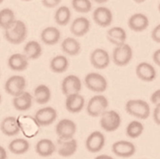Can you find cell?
<instances>
[{
    "label": "cell",
    "instance_id": "obj_28",
    "mask_svg": "<svg viewBox=\"0 0 160 159\" xmlns=\"http://www.w3.org/2000/svg\"><path fill=\"white\" fill-rule=\"evenodd\" d=\"M69 68V60L68 58L62 54L55 55L54 57L52 58L50 62V69L52 72L56 74H61L66 72Z\"/></svg>",
    "mask_w": 160,
    "mask_h": 159
},
{
    "label": "cell",
    "instance_id": "obj_40",
    "mask_svg": "<svg viewBox=\"0 0 160 159\" xmlns=\"http://www.w3.org/2000/svg\"><path fill=\"white\" fill-rule=\"evenodd\" d=\"M7 157L8 155H7L6 149L2 146H0V159H7Z\"/></svg>",
    "mask_w": 160,
    "mask_h": 159
},
{
    "label": "cell",
    "instance_id": "obj_11",
    "mask_svg": "<svg viewBox=\"0 0 160 159\" xmlns=\"http://www.w3.org/2000/svg\"><path fill=\"white\" fill-rule=\"evenodd\" d=\"M110 62H111L110 54L104 49L97 48L90 53V63L95 69L98 70L106 69L109 66Z\"/></svg>",
    "mask_w": 160,
    "mask_h": 159
},
{
    "label": "cell",
    "instance_id": "obj_15",
    "mask_svg": "<svg viewBox=\"0 0 160 159\" xmlns=\"http://www.w3.org/2000/svg\"><path fill=\"white\" fill-rule=\"evenodd\" d=\"M149 25L148 17L143 13H135L128 18V27L134 32H143Z\"/></svg>",
    "mask_w": 160,
    "mask_h": 159
},
{
    "label": "cell",
    "instance_id": "obj_26",
    "mask_svg": "<svg viewBox=\"0 0 160 159\" xmlns=\"http://www.w3.org/2000/svg\"><path fill=\"white\" fill-rule=\"evenodd\" d=\"M35 151L37 154L42 157H49L54 153L56 147L54 143L50 139H42L37 142L35 146Z\"/></svg>",
    "mask_w": 160,
    "mask_h": 159
},
{
    "label": "cell",
    "instance_id": "obj_8",
    "mask_svg": "<svg viewBox=\"0 0 160 159\" xmlns=\"http://www.w3.org/2000/svg\"><path fill=\"white\" fill-rule=\"evenodd\" d=\"M77 131V125L73 120L63 118L59 120L55 126V133L61 140L73 139Z\"/></svg>",
    "mask_w": 160,
    "mask_h": 159
},
{
    "label": "cell",
    "instance_id": "obj_10",
    "mask_svg": "<svg viewBox=\"0 0 160 159\" xmlns=\"http://www.w3.org/2000/svg\"><path fill=\"white\" fill-rule=\"evenodd\" d=\"M92 18L94 22L100 27H108L114 21V15L111 11V9L105 7V6H100L97 7L92 13Z\"/></svg>",
    "mask_w": 160,
    "mask_h": 159
},
{
    "label": "cell",
    "instance_id": "obj_33",
    "mask_svg": "<svg viewBox=\"0 0 160 159\" xmlns=\"http://www.w3.org/2000/svg\"><path fill=\"white\" fill-rule=\"evenodd\" d=\"M144 125L139 120H132L126 127V135L129 138L136 139L139 138L144 132Z\"/></svg>",
    "mask_w": 160,
    "mask_h": 159
},
{
    "label": "cell",
    "instance_id": "obj_31",
    "mask_svg": "<svg viewBox=\"0 0 160 159\" xmlns=\"http://www.w3.org/2000/svg\"><path fill=\"white\" fill-rule=\"evenodd\" d=\"M72 13L70 8L67 6H60L56 9L54 13V22L60 26L67 25L71 21Z\"/></svg>",
    "mask_w": 160,
    "mask_h": 159
},
{
    "label": "cell",
    "instance_id": "obj_47",
    "mask_svg": "<svg viewBox=\"0 0 160 159\" xmlns=\"http://www.w3.org/2000/svg\"><path fill=\"white\" fill-rule=\"evenodd\" d=\"M3 1H4V0H0V4H2V3H3Z\"/></svg>",
    "mask_w": 160,
    "mask_h": 159
},
{
    "label": "cell",
    "instance_id": "obj_45",
    "mask_svg": "<svg viewBox=\"0 0 160 159\" xmlns=\"http://www.w3.org/2000/svg\"><path fill=\"white\" fill-rule=\"evenodd\" d=\"M158 11H159V13H160V2H159V4H158Z\"/></svg>",
    "mask_w": 160,
    "mask_h": 159
},
{
    "label": "cell",
    "instance_id": "obj_38",
    "mask_svg": "<svg viewBox=\"0 0 160 159\" xmlns=\"http://www.w3.org/2000/svg\"><path fill=\"white\" fill-rule=\"evenodd\" d=\"M150 102L154 105L160 104V89H157L152 93L150 96Z\"/></svg>",
    "mask_w": 160,
    "mask_h": 159
},
{
    "label": "cell",
    "instance_id": "obj_42",
    "mask_svg": "<svg viewBox=\"0 0 160 159\" xmlns=\"http://www.w3.org/2000/svg\"><path fill=\"white\" fill-rule=\"evenodd\" d=\"M94 2H96V3H98V4H103V3H106V2H108L109 0H93Z\"/></svg>",
    "mask_w": 160,
    "mask_h": 159
},
{
    "label": "cell",
    "instance_id": "obj_22",
    "mask_svg": "<svg viewBox=\"0 0 160 159\" xmlns=\"http://www.w3.org/2000/svg\"><path fill=\"white\" fill-rule=\"evenodd\" d=\"M28 60L24 53H14L8 59V67L16 72L24 71L28 67Z\"/></svg>",
    "mask_w": 160,
    "mask_h": 159
},
{
    "label": "cell",
    "instance_id": "obj_34",
    "mask_svg": "<svg viewBox=\"0 0 160 159\" xmlns=\"http://www.w3.org/2000/svg\"><path fill=\"white\" fill-rule=\"evenodd\" d=\"M71 5L75 11L81 14H88L92 9L90 0H72Z\"/></svg>",
    "mask_w": 160,
    "mask_h": 159
},
{
    "label": "cell",
    "instance_id": "obj_30",
    "mask_svg": "<svg viewBox=\"0 0 160 159\" xmlns=\"http://www.w3.org/2000/svg\"><path fill=\"white\" fill-rule=\"evenodd\" d=\"M29 147H30V145L27 140L23 138H17V139H14L13 141L9 144V152L17 155H21V154L26 153L29 151Z\"/></svg>",
    "mask_w": 160,
    "mask_h": 159
},
{
    "label": "cell",
    "instance_id": "obj_29",
    "mask_svg": "<svg viewBox=\"0 0 160 159\" xmlns=\"http://www.w3.org/2000/svg\"><path fill=\"white\" fill-rule=\"evenodd\" d=\"M52 97V92L48 86L46 85H39L37 86L33 92V98L40 105L47 104Z\"/></svg>",
    "mask_w": 160,
    "mask_h": 159
},
{
    "label": "cell",
    "instance_id": "obj_9",
    "mask_svg": "<svg viewBox=\"0 0 160 159\" xmlns=\"http://www.w3.org/2000/svg\"><path fill=\"white\" fill-rule=\"evenodd\" d=\"M56 117H58V112L52 107H44L39 109L34 115V118L39 126H49L52 124Z\"/></svg>",
    "mask_w": 160,
    "mask_h": 159
},
{
    "label": "cell",
    "instance_id": "obj_24",
    "mask_svg": "<svg viewBox=\"0 0 160 159\" xmlns=\"http://www.w3.org/2000/svg\"><path fill=\"white\" fill-rule=\"evenodd\" d=\"M33 96L29 92L24 91L22 94L13 98V106L17 111L25 112L32 107Z\"/></svg>",
    "mask_w": 160,
    "mask_h": 159
},
{
    "label": "cell",
    "instance_id": "obj_17",
    "mask_svg": "<svg viewBox=\"0 0 160 159\" xmlns=\"http://www.w3.org/2000/svg\"><path fill=\"white\" fill-rule=\"evenodd\" d=\"M0 130L4 135L8 137L17 136L21 131L18 118L15 117H6L0 123Z\"/></svg>",
    "mask_w": 160,
    "mask_h": 159
},
{
    "label": "cell",
    "instance_id": "obj_25",
    "mask_svg": "<svg viewBox=\"0 0 160 159\" xmlns=\"http://www.w3.org/2000/svg\"><path fill=\"white\" fill-rule=\"evenodd\" d=\"M61 50L65 54L70 55V57H76L80 54L82 46L77 39L73 38V37H67L61 43Z\"/></svg>",
    "mask_w": 160,
    "mask_h": 159
},
{
    "label": "cell",
    "instance_id": "obj_3",
    "mask_svg": "<svg viewBox=\"0 0 160 159\" xmlns=\"http://www.w3.org/2000/svg\"><path fill=\"white\" fill-rule=\"evenodd\" d=\"M133 58V50L131 46L124 43L116 46L112 54V59L117 66L123 67L128 65Z\"/></svg>",
    "mask_w": 160,
    "mask_h": 159
},
{
    "label": "cell",
    "instance_id": "obj_2",
    "mask_svg": "<svg viewBox=\"0 0 160 159\" xmlns=\"http://www.w3.org/2000/svg\"><path fill=\"white\" fill-rule=\"evenodd\" d=\"M125 111L130 116L139 119H147L150 115V107L148 103L142 99H132L126 102Z\"/></svg>",
    "mask_w": 160,
    "mask_h": 159
},
{
    "label": "cell",
    "instance_id": "obj_7",
    "mask_svg": "<svg viewBox=\"0 0 160 159\" xmlns=\"http://www.w3.org/2000/svg\"><path fill=\"white\" fill-rule=\"evenodd\" d=\"M121 124V117L116 111H106L101 116L100 125L103 130L107 132H114L118 130Z\"/></svg>",
    "mask_w": 160,
    "mask_h": 159
},
{
    "label": "cell",
    "instance_id": "obj_18",
    "mask_svg": "<svg viewBox=\"0 0 160 159\" xmlns=\"http://www.w3.org/2000/svg\"><path fill=\"white\" fill-rule=\"evenodd\" d=\"M84 105H86V100L84 97L80 93H75L66 96L65 100V108L71 114H79L82 111Z\"/></svg>",
    "mask_w": 160,
    "mask_h": 159
},
{
    "label": "cell",
    "instance_id": "obj_13",
    "mask_svg": "<svg viewBox=\"0 0 160 159\" xmlns=\"http://www.w3.org/2000/svg\"><path fill=\"white\" fill-rule=\"evenodd\" d=\"M61 90L65 96L75 93H80L82 90V81L76 75H68L61 82Z\"/></svg>",
    "mask_w": 160,
    "mask_h": 159
},
{
    "label": "cell",
    "instance_id": "obj_37",
    "mask_svg": "<svg viewBox=\"0 0 160 159\" xmlns=\"http://www.w3.org/2000/svg\"><path fill=\"white\" fill-rule=\"evenodd\" d=\"M152 117H153L154 122L156 124L160 125V104L155 105V108H154L153 113H152Z\"/></svg>",
    "mask_w": 160,
    "mask_h": 159
},
{
    "label": "cell",
    "instance_id": "obj_23",
    "mask_svg": "<svg viewBox=\"0 0 160 159\" xmlns=\"http://www.w3.org/2000/svg\"><path fill=\"white\" fill-rule=\"evenodd\" d=\"M107 39L115 46L124 44L127 39V33L124 28L120 26H114L107 31Z\"/></svg>",
    "mask_w": 160,
    "mask_h": 159
},
{
    "label": "cell",
    "instance_id": "obj_14",
    "mask_svg": "<svg viewBox=\"0 0 160 159\" xmlns=\"http://www.w3.org/2000/svg\"><path fill=\"white\" fill-rule=\"evenodd\" d=\"M112 152L118 157L128 158L133 156L136 152V147L133 143L129 141H118L112 146Z\"/></svg>",
    "mask_w": 160,
    "mask_h": 159
},
{
    "label": "cell",
    "instance_id": "obj_36",
    "mask_svg": "<svg viewBox=\"0 0 160 159\" xmlns=\"http://www.w3.org/2000/svg\"><path fill=\"white\" fill-rule=\"evenodd\" d=\"M152 39L155 43L160 44V23L157 24L152 31Z\"/></svg>",
    "mask_w": 160,
    "mask_h": 159
},
{
    "label": "cell",
    "instance_id": "obj_6",
    "mask_svg": "<svg viewBox=\"0 0 160 159\" xmlns=\"http://www.w3.org/2000/svg\"><path fill=\"white\" fill-rule=\"evenodd\" d=\"M26 87V80L23 76L21 75H14L9 78L5 82V91L9 95L16 97L22 94L25 91Z\"/></svg>",
    "mask_w": 160,
    "mask_h": 159
},
{
    "label": "cell",
    "instance_id": "obj_4",
    "mask_svg": "<svg viewBox=\"0 0 160 159\" xmlns=\"http://www.w3.org/2000/svg\"><path fill=\"white\" fill-rule=\"evenodd\" d=\"M109 106V101L106 96L102 94H97L91 97L87 105V113L92 117H101L107 111Z\"/></svg>",
    "mask_w": 160,
    "mask_h": 159
},
{
    "label": "cell",
    "instance_id": "obj_43",
    "mask_svg": "<svg viewBox=\"0 0 160 159\" xmlns=\"http://www.w3.org/2000/svg\"><path fill=\"white\" fill-rule=\"evenodd\" d=\"M133 1H134L135 3H137V4H141V3H144V2H146L147 0H133Z\"/></svg>",
    "mask_w": 160,
    "mask_h": 159
},
{
    "label": "cell",
    "instance_id": "obj_21",
    "mask_svg": "<svg viewBox=\"0 0 160 159\" xmlns=\"http://www.w3.org/2000/svg\"><path fill=\"white\" fill-rule=\"evenodd\" d=\"M41 41L47 46H54L60 41L61 33L58 28L54 26H48L41 32Z\"/></svg>",
    "mask_w": 160,
    "mask_h": 159
},
{
    "label": "cell",
    "instance_id": "obj_41",
    "mask_svg": "<svg viewBox=\"0 0 160 159\" xmlns=\"http://www.w3.org/2000/svg\"><path fill=\"white\" fill-rule=\"evenodd\" d=\"M94 159H114V158L110 155H107V154H101V155L96 156Z\"/></svg>",
    "mask_w": 160,
    "mask_h": 159
},
{
    "label": "cell",
    "instance_id": "obj_20",
    "mask_svg": "<svg viewBox=\"0 0 160 159\" xmlns=\"http://www.w3.org/2000/svg\"><path fill=\"white\" fill-rule=\"evenodd\" d=\"M78 149L77 141L73 139L70 140H58V153L62 157H70L75 154Z\"/></svg>",
    "mask_w": 160,
    "mask_h": 159
},
{
    "label": "cell",
    "instance_id": "obj_32",
    "mask_svg": "<svg viewBox=\"0 0 160 159\" xmlns=\"http://www.w3.org/2000/svg\"><path fill=\"white\" fill-rule=\"evenodd\" d=\"M16 21L15 13L10 8H4L0 10V28L6 30Z\"/></svg>",
    "mask_w": 160,
    "mask_h": 159
},
{
    "label": "cell",
    "instance_id": "obj_48",
    "mask_svg": "<svg viewBox=\"0 0 160 159\" xmlns=\"http://www.w3.org/2000/svg\"><path fill=\"white\" fill-rule=\"evenodd\" d=\"M0 76H1V74H0Z\"/></svg>",
    "mask_w": 160,
    "mask_h": 159
},
{
    "label": "cell",
    "instance_id": "obj_19",
    "mask_svg": "<svg viewBox=\"0 0 160 159\" xmlns=\"http://www.w3.org/2000/svg\"><path fill=\"white\" fill-rule=\"evenodd\" d=\"M136 75L141 81L150 82L156 78V70L152 64L148 62H140L136 67Z\"/></svg>",
    "mask_w": 160,
    "mask_h": 159
},
{
    "label": "cell",
    "instance_id": "obj_39",
    "mask_svg": "<svg viewBox=\"0 0 160 159\" xmlns=\"http://www.w3.org/2000/svg\"><path fill=\"white\" fill-rule=\"evenodd\" d=\"M152 59H153V62L160 67V49L156 50L153 52V54H152Z\"/></svg>",
    "mask_w": 160,
    "mask_h": 159
},
{
    "label": "cell",
    "instance_id": "obj_12",
    "mask_svg": "<svg viewBox=\"0 0 160 159\" xmlns=\"http://www.w3.org/2000/svg\"><path fill=\"white\" fill-rule=\"evenodd\" d=\"M106 143L105 135L100 131H93L86 140V147L89 152L96 153L101 152Z\"/></svg>",
    "mask_w": 160,
    "mask_h": 159
},
{
    "label": "cell",
    "instance_id": "obj_44",
    "mask_svg": "<svg viewBox=\"0 0 160 159\" xmlns=\"http://www.w3.org/2000/svg\"><path fill=\"white\" fill-rule=\"evenodd\" d=\"M1 101H2V96H1V93H0V104H1Z\"/></svg>",
    "mask_w": 160,
    "mask_h": 159
},
{
    "label": "cell",
    "instance_id": "obj_5",
    "mask_svg": "<svg viewBox=\"0 0 160 159\" xmlns=\"http://www.w3.org/2000/svg\"><path fill=\"white\" fill-rule=\"evenodd\" d=\"M84 85L93 92L102 93L106 91L108 87V82L103 75L96 72H90L84 77Z\"/></svg>",
    "mask_w": 160,
    "mask_h": 159
},
{
    "label": "cell",
    "instance_id": "obj_46",
    "mask_svg": "<svg viewBox=\"0 0 160 159\" xmlns=\"http://www.w3.org/2000/svg\"><path fill=\"white\" fill-rule=\"evenodd\" d=\"M22 1H25V2H28V1H32V0H22Z\"/></svg>",
    "mask_w": 160,
    "mask_h": 159
},
{
    "label": "cell",
    "instance_id": "obj_27",
    "mask_svg": "<svg viewBox=\"0 0 160 159\" xmlns=\"http://www.w3.org/2000/svg\"><path fill=\"white\" fill-rule=\"evenodd\" d=\"M42 52H43L42 46L40 45L39 42H37L35 40L28 41L23 48V53L25 54V57L31 60L38 59L42 55Z\"/></svg>",
    "mask_w": 160,
    "mask_h": 159
},
{
    "label": "cell",
    "instance_id": "obj_16",
    "mask_svg": "<svg viewBox=\"0 0 160 159\" xmlns=\"http://www.w3.org/2000/svg\"><path fill=\"white\" fill-rule=\"evenodd\" d=\"M90 21L86 17H76L72 22L70 26L71 33L76 37H82L87 35L90 30Z\"/></svg>",
    "mask_w": 160,
    "mask_h": 159
},
{
    "label": "cell",
    "instance_id": "obj_1",
    "mask_svg": "<svg viewBox=\"0 0 160 159\" xmlns=\"http://www.w3.org/2000/svg\"><path fill=\"white\" fill-rule=\"evenodd\" d=\"M27 36V27L26 24L21 21L16 20L15 22L4 30V37L5 39L13 45H20L22 44Z\"/></svg>",
    "mask_w": 160,
    "mask_h": 159
},
{
    "label": "cell",
    "instance_id": "obj_35",
    "mask_svg": "<svg viewBox=\"0 0 160 159\" xmlns=\"http://www.w3.org/2000/svg\"><path fill=\"white\" fill-rule=\"evenodd\" d=\"M62 0H42V4L44 7L48 8V9H52V8H55L58 7Z\"/></svg>",
    "mask_w": 160,
    "mask_h": 159
}]
</instances>
